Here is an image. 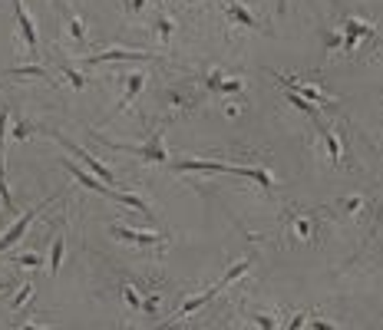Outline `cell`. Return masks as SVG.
<instances>
[{"mask_svg": "<svg viewBox=\"0 0 383 330\" xmlns=\"http://www.w3.org/2000/svg\"><path fill=\"white\" fill-rule=\"evenodd\" d=\"M53 198H56V195H50V198H43V202L40 205H33V208H30V212H24V215L17 218V221H13L10 228L3 231V235H0V254L7 251V248H13V244L20 242V238H24L26 235V228H30V221H37L40 218V212H43V208H50V202Z\"/></svg>", "mask_w": 383, "mask_h": 330, "instance_id": "7", "label": "cell"}, {"mask_svg": "<svg viewBox=\"0 0 383 330\" xmlns=\"http://www.w3.org/2000/svg\"><path fill=\"white\" fill-rule=\"evenodd\" d=\"M311 327L314 330H337L334 327V320H327V317H311Z\"/></svg>", "mask_w": 383, "mask_h": 330, "instance_id": "31", "label": "cell"}, {"mask_svg": "<svg viewBox=\"0 0 383 330\" xmlns=\"http://www.w3.org/2000/svg\"><path fill=\"white\" fill-rule=\"evenodd\" d=\"M56 142H60V146H63V149H66V152H70V155H77L79 162L86 165V168H90V172H93V175H96V178H102L106 185H109V182H113V185H116V172H113V168H109V165H106V162H100L96 155H90V152H86V149H83V146H77V142H70V139H66V136H56Z\"/></svg>", "mask_w": 383, "mask_h": 330, "instance_id": "9", "label": "cell"}, {"mask_svg": "<svg viewBox=\"0 0 383 330\" xmlns=\"http://www.w3.org/2000/svg\"><path fill=\"white\" fill-rule=\"evenodd\" d=\"M169 168H175V172H228V175L258 182L261 191H271L278 185L268 165H231V162H205V159H182V162H172Z\"/></svg>", "mask_w": 383, "mask_h": 330, "instance_id": "2", "label": "cell"}, {"mask_svg": "<svg viewBox=\"0 0 383 330\" xmlns=\"http://www.w3.org/2000/svg\"><path fill=\"white\" fill-rule=\"evenodd\" d=\"M304 324H307V314H304V311H297V314H291V320L284 324V330H301Z\"/></svg>", "mask_w": 383, "mask_h": 330, "instance_id": "30", "label": "cell"}, {"mask_svg": "<svg viewBox=\"0 0 383 330\" xmlns=\"http://www.w3.org/2000/svg\"><path fill=\"white\" fill-rule=\"evenodd\" d=\"M7 291V278H0V294Z\"/></svg>", "mask_w": 383, "mask_h": 330, "instance_id": "35", "label": "cell"}, {"mask_svg": "<svg viewBox=\"0 0 383 330\" xmlns=\"http://www.w3.org/2000/svg\"><path fill=\"white\" fill-rule=\"evenodd\" d=\"M318 139H320V146H324V152H327V162H331L334 168H344L347 149H344L341 129H334V126H327L324 119H318Z\"/></svg>", "mask_w": 383, "mask_h": 330, "instance_id": "8", "label": "cell"}, {"mask_svg": "<svg viewBox=\"0 0 383 330\" xmlns=\"http://www.w3.org/2000/svg\"><path fill=\"white\" fill-rule=\"evenodd\" d=\"M251 265H255V254H248V258H244V261H238V265H231V267H228V271H225V278L218 281L215 288H218V291H225V288H228L231 281H238V278H244V274H248V267H251Z\"/></svg>", "mask_w": 383, "mask_h": 330, "instance_id": "18", "label": "cell"}, {"mask_svg": "<svg viewBox=\"0 0 383 330\" xmlns=\"http://www.w3.org/2000/svg\"><path fill=\"white\" fill-rule=\"evenodd\" d=\"M63 258H66V242H63V235H60V238L53 242V248H50V278H56V274H60Z\"/></svg>", "mask_w": 383, "mask_h": 330, "instance_id": "23", "label": "cell"}, {"mask_svg": "<svg viewBox=\"0 0 383 330\" xmlns=\"http://www.w3.org/2000/svg\"><path fill=\"white\" fill-rule=\"evenodd\" d=\"M60 165H63L66 172H70V175L77 178L79 185H86V189H90V191H100L102 198H109V202H113V195H116V191L109 189V185H106V182H102V178L90 175V172H86V168H79V165H77V162H70V159H63V162H60Z\"/></svg>", "mask_w": 383, "mask_h": 330, "instance_id": "14", "label": "cell"}, {"mask_svg": "<svg viewBox=\"0 0 383 330\" xmlns=\"http://www.w3.org/2000/svg\"><path fill=\"white\" fill-rule=\"evenodd\" d=\"M380 47V30L360 13H347L341 24L327 30L324 37V56H344V60H370L373 50Z\"/></svg>", "mask_w": 383, "mask_h": 330, "instance_id": "1", "label": "cell"}, {"mask_svg": "<svg viewBox=\"0 0 383 330\" xmlns=\"http://www.w3.org/2000/svg\"><path fill=\"white\" fill-rule=\"evenodd\" d=\"M175 30H179V20H175L172 13H166V10L153 20V33H155V40H162V43H172Z\"/></svg>", "mask_w": 383, "mask_h": 330, "instance_id": "16", "label": "cell"}, {"mask_svg": "<svg viewBox=\"0 0 383 330\" xmlns=\"http://www.w3.org/2000/svg\"><path fill=\"white\" fill-rule=\"evenodd\" d=\"M123 60H159V56H155V53H149V50H119V47H113V50H102V53H93V56H86V60H83V66L123 63Z\"/></svg>", "mask_w": 383, "mask_h": 330, "instance_id": "12", "label": "cell"}, {"mask_svg": "<svg viewBox=\"0 0 383 330\" xmlns=\"http://www.w3.org/2000/svg\"><path fill=\"white\" fill-rule=\"evenodd\" d=\"M248 320H251L258 330H278V317H274V314H268V311H251V314H248Z\"/></svg>", "mask_w": 383, "mask_h": 330, "instance_id": "26", "label": "cell"}, {"mask_svg": "<svg viewBox=\"0 0 383 330\" xmlns=\"http://www.w3.org/2000/svg\"><path fill=\"white\" fill-rule=\"evenodd\" d=\"M66 33L77 47H86V24H83L79 13H66Z\"/></svg>", "mask_w": 383, "mask_h": 330, "instance_id": "19", "label": "cell"}, {"mask_svg": "<svg viewBox=\"0 0 383 330\" xmlns=\"http://www.w3.org/2000/svg\"><path fill=\"white\" fill-rule=\"evenodd\" d=\"M109 235L116 242L139 244V248H162L166 244V235H159V231H136V228H126V225H109Z\"/></svg>", "mask_w": 383, "mask_h": 330, "instance_id": "10", "label": "cell"}, {"mask_svg": "<svg viewBox=\"0 0 383 330\" xmlns=\"http://www.w3.org/2000/svg\"><path fill=\"white\" fill-rule=\"evenodd\" d=\"M123 7H126V17H139V13H146L149 0H123Z\"/></svg>", "mask_w": 383, "mask_h": 330, "instance_id": "29", "label": "cell"}, {"mask_svg": "<svg viewBox=\"0 0 383 330\" xmlns=\"http://www.w3.org/2000/svg\"><path fill=\"white\" fill-rule=\"evenodd\" d=\"M284 238L294 244H314L318 242V218L307 212H288L284 215Z\"/></svg>", "mask_w": 383, "mask_h": 330, "instance_id": "5", "label": "cell"}, {"mask_svg": "<svg viewBox=\"0 0 383 330\" xmlns=\"http://www.w3.org/2000/svg\"><path fill=\"white\" fill-rule=\"evenodd\" d=\"M60 73H63L66 83H70L73 89H86V86H90V77H86L83 70H77L73 63H66V60H60Z\"/></svg>", "mask_w": 383, "mask_h": 330, "instance_id": "21", "label": "cell"}, {"mask_svg": "<svg viewBox=\"0 0 383 330\" xmlns=\"http://www.w3.org/2000/svg\"><path fill=\"white\" fill-rule=\"evenodd\" d=\"M185 3H189V7H195V3H208V0H185Z\"/></svg>", "mask_w": 383, "mask_h": 330, "instance_id": "36", "label": "cell"}, {"mask_svg": "<svg viewBox=\"0 0 383 330\" xmlns=\"http://www.w3.org/2000/svg\"><path fill=\"white\" fill-rule=\"evenodd\" d=\"M274 79L278 83H284V86L291 89V93H297L301 100H307V102H314V106H334V96L331 93H324V89L318 86V83H307V79H297V77H291V73H274Z\"/></svg>", "mask_w": 383, "mask_h": 330, "instance_id": "6", "label": "cell"}, {"mask_svg": "<svg viewBox=\"0 0 383 330\" xmlns=\"http://www.w3.org/2000/svg\"><path fill=\"white\" fill-rule=\"evenodd\" d=\"M33 132H43V126H37V123H30V119H13V139H20L24 142L26 136H33Z\"/></svg>", "mask_w": 383, "mask_h": 330, "instance_id": "25", "label": "cell"}, {"mask_svg": "<svg viewBox=\"0 0 383 330\" xmlns=\"http://www.w3.org/2000/svg\"><path fill=\"white\" fill-rule=\"evenodd\" d=\"M13 13H17V26H20V37H24V43L30 47L33 60H37L40 33H37V24H33V17H30V10H26V3H24V0H13Z\"/></svg>", "mask_w": 383, "mask_h": 330, "instance_id": "11", "label": "cell"}, {"mask_svg": "<svg viewBox=\"0 0 383 330\" xmlns=\"http://www.w3.org/2000/svg\"><path fill=\"white\" fill-rule=\"evenodd\" d=\"M10 77H37V79H47V83H53L50 70L40 63H26V66H10Z\"/></svg>", "mask_w": 383, "mask_h": 330, "instance_id": "22", "label": "cell"}, {"mask_svg": "<svg viewBox=\"0 0 383 330\" xmlns=\"http://www.w3.org/2000/svg\"><path fill=\"white\" fill-rule=\"evenodd\" d=\"M17 330H50V327H40V324H20Z\"/></svg>", "mask_w": 383, "mask_h": 330, "instance_id": "33", "label": "cell"}, {"mask_svg": "<svg viewBox=\"0 0 383 330\" xmlns=\"http://www.w3.org/2000/svg\"><path fill=\"white\" fill-rule=\"evenodd\" d=\"M221 13H225V24L231 33H242V30H261L258 10L248 0H221Z\"/></svg>", "mask_w": 383, "mask_h": 330, "instance_id": "4", "label": "cell"}, {"mask_svg": "<svg viewBox=\"0 0 383 330\" xmlns=\"http://www.w3.org/2000/svg\"><path fill=\"white\" fill-rule=\"evenodd\" d=\"M10 265H17V267H33V271H37V267L43 265V254H40V251H24V254H13V258H10Z\"/></svg>", "mask_w": 383, "mask_h": 330, "instance_id": "27", "label": "cell"}, {"mask_svg": "<svg viewBox=\"0 0 383 330\" xmlns=\"http://www.w3.org/2000/svg\"><path fill=\"white\" fill-rule=\"evenodd\" d=\"M238 113H242V106H238V102H228V106H225V116H231V119H235Z\"/></svg>", "mask_w": 383, "mask_h": 330, "instance_id": "32", "label": "cell"}, {"mask_svg": "<svg viewBox=\"0 0 383 330\" xmlns=\"http://www.w3.org/2000/svg\"><path fill=\"white\" fill-rule=\"evenodd\" d=\"M334 205H337L347 218H360L364 208H367V198H364V195H344V198H337Z\"/></svg>", "mask_w": 383, "mask_h": 330, "instance_id": "17", "label": "cell"}, {"mask_svg": "<svg viewBox=\"0 0 383 330\" xmlns=\"http://www.w3.org/2000/svg\"><path fill=\"white\" fill-rule=\"evenodd\" d=\"M142 86H146V73H142V70L126 73V77H123V96H119V102H116L113 113H126L129 106H132V100L142 93Z\"/></svg>", "mask_w": 383, "mask_h": 330, "instance_id": "15", "label": "cell"}, {"mask_svg": "<svg viewBox=\"0 0 383 330\" xmlns=\"http://www.w3.org/2000/svg\"><path fill=\"white\" fill-rule=\"evenodd\" d=\"M119 294H123V301H126V307L129 311H142V301H146V294L132 284V281H123L119 284Z\"/></svg>", "mask_w": 383, "mask_h": 330, "instance_id": "20", "label": "cell"}, {"mask_svg": "<svg viewBox=\"0 0 383 330\" xmlns=\"http://www.w3.org/2000/svg\"><path fill=\"white\" fill-rule=\"evenodd\" d=\"M96 139H100L102 146H109V149H119V152H129V155H139L142 162H149V165H169V152H166V142H162V132H153V136L142 142V146L113 142V139H106L102 132H96Z\"/></svg>", "mask_w": 383, "mask_h": 330, "instance_id": "3", "label": "cell"}, {"mask_svg": "<svg viewBox=\"0 0 383 330\" xmlns=\"http://www.w3.org/2000/svg\"><path fill=\"white\" fill-rule=\"evenodd\" d=\"M284 96H288V102H291V106H297V109H301V113L304 116H311V119H314V123H318L320 119V106H314V102H307V100H301V96H297V93H291V89H284Z\"/></svg>", "mask_w": 383, "mask_h": 330, "instance_id": "24", "label": "cell"}, {"mask_svg": "<svg viewBox=\"0 0 383 330\" xmlns=\"http://www.w3.org/2000/svg\"><path fill=\"white\" fill-rule=\"evenodd\" d=\"M169 327V324H159V327H149V330H166Z\"/></svg>", "mask_w": 383, "mask_h": 330, "instance_id": "37", "label": "cell"}, {"mask_svg": "<svg viewBox=\"0 0 383 330\" xmlns=\"http://www.w3.org/2000/svg\"><path fill=\"white\" fill-rule=\"evenodd\" d=\"M3 142H7V109H0V205L7 212H17L13 205V195H10V185H7V165H3Z\"/></svg>", "mask_w": 383, "mask_h": 330, "instance_id": "13", "label": "cell"}, {"mask_svg": "<svg viewBox=\"0 0 383 330\" xmlns=\"http://www.w3.org/2000/svg\"><path fill=\"white\" fill-rule=\"evenodd\" d=\"M33 294H37V288H33V284H30V281H26L24 288H20V291L13 294V301H10V304H7V311H20V307H24L26 301H30V297H33Z\"/></svg>", "mask_w": 383, "mask_h": 330, "instance_id": "28", "label": "cell"}, {"mask_svg": "<svg viewBox=\"0 0 383 330\" xmlns=\"http://www.w3.org/2000/svg\"><path fill=\"white\" fill-rule=\"evenodd\" d=\"M278 13H288V0H278Z\"/></svg>", "mask_w": 383, "mask_h": 330, "instance_id": "34", "label": "cell"}]
</instances>
